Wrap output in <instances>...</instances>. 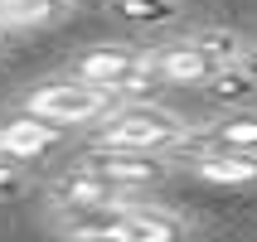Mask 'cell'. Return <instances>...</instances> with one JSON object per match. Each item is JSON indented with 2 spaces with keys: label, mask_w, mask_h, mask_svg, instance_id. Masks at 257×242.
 <instances>
[{
  "label": "cell",
  "mask_w": 257,
  "mask_h": 242,
  "mask_svg": "<svg viewBox=\"0 0 257 242\" xmlns=\"http://www.w3.org/2000/svg\"><path fill=\"white\" fill-rule=\"evenodd\" d=\"M0 34H5V25H0Z\"/></svg>",
  "instance_id": "cell-17"
},
{
  "label": "cell",
  "mask_w": 257,
  "mask_h": 242,
  "mask_svg": "<svg viewBox=\"0 0 257 242\" xmlns=\"http://www.w3.org/2000/svg\"><path fill=\"white\" fill-rule=\"evenodd\" d=\"M185 136L180 116H170L165 107H121V112H107L102 116V131H97V145L102 150H165Z\"/></svg>",
  "instance_id": "cell-2"
},
{
  "label": "cell",
  "mask_w": 257,
  "mask_h": 242,
  "mask_svg": "<svg viewBox=\"0 0 257 242\" xmlns=\"http://www.w3.org/2000/svg\"><path fill=\"white\" fill-rule=\"evenodd\" d=\"M238 63H243V68H247V73H252V78H257V44H247V49H243V58H238Z\"/></svg>",
  "instance_id": "cell-15"
},
{
  "label": "cell",
  "mask_w": 257,
  "mask_h": 242,
  "mask_svg": "<svg viewBox=\"0 0 257 242\" xmlns=\"http://www.w3.org/2000/svg\"><path fill=\"white\" fill-rule=\"evenodd\" d=\"M87 165H97L107 179H116V184L126 189V184H151V179H160V165L146 150H92V160Z\"/></svg>",
  "instance_id": "cell-9"
},
{
  "label": "cell",
  "mask_w": 257,
  "mask_h": 242,
  "mask_svg": "<svg viewBox=\"0 0 257 242\" xmlns=\"http://www.w3.org/2000/svg\"><path fill=\"white\" fill-rule=\"evenodd\" d=\"M209 92H214L218 102H243L257 92V78L243 68V63H223V68L209 73Z\"/></svg>",
  "instance_id": "cell-11"
},
{
  "label": "cell",
  "mask_w": 257,
  "mask_h": 242,
  "mask_svg": "<svg viewBox=\"0 0 257 242\" xmlns=\"http://www.w3.org/2000/svg\"><path fill=\"white\" fill-rule=\"evenodd\" d=\"M151 68H156L160 83H209V73H214L218 63L209 58V49H204L199 39H189V44H165V49H156V54H151Z\"/></svg>",
  "instance_id": "cell-6"
},
{
  "label": "cell",
  "mask_w": 257,
  "mask_h": 242,
  "mask_svg": "<svg viewBox=\"0 0 257 242\" xmlns=\"http://www.w3.org/2000/svg\"><path fill=\"white\" fill-rule=\"evenodd\" d=\"M199 44L209 49V58H214L218 68H223V63H238V58H243V49H247V44L238 39V34H228V29H204Z\"/></svg>",
  "instance_id": "cell-14"
},
{
  "label": "cell",
  "mask_w": 257,
  "mask_h": 242,
  "mask_svg": "<svg viewBox=\"0 0 257 242\" xmlns=\"http://www.w3.org/2000/svg\"><path fill=\"white\" fill-rule=\"evenodd\" d=\"M29 112L49 116V121H58V126H83V121H102V116L112 112V92L73 73L68 83L34 87V92H29Z\"/></svg>",
  "instance_id": "cell-3"
},
{
  "label": "cell",
  "mask_w": 257,
  "mask_h": 242,
  "mask_svg": "<svg viewBox=\"0 0 257 242\" xmlns=\"http://www.w3.org/2000/svg\"><path fill=\"white\" fill-rule=\"evenodd\" d=\"M78 78L107 87V92H146L151 83H160L156 68H151V54H136V49H121V44H102V49H87L78 63H73Z\"/></svg>",
  "instance_id": "cell-4"
},
{
  "label": "cell",
  "mask_w": 257,
  "mask_h": 242,
  "mask_svg": "<svg viewBox=\"0 0 257 242\" xmlns=\"http://www.w3.org/2000/svg\"><path fill=\"white\" fill-rule=\"evenodd\" d=\"M54 199L63 203V208L116 203V199H121V184H116V179H107L97 165H78V170H68V174H63V179L54 184Z\"/></svg>",
  "instance_id": "cell-7"
},
{
  "label": "cell",
  "mask_w": 257,
  "mask_h": 242,
  "mask_svg": "<svg viewBox=\"0 0 257 242\" xmlns=\"http://www.w3.org/2000/svg\"><path fill=\"white\" fill-rule=\"evenodd\" d=\"M58 232L68 237H121V242H160L180 237L185 223L156 208H136V203H87V208H68V218H58Z\"/></svg>",
  "instance_id": "cell-1"
},
{
  "label": "cell",
  "mask_w": 257,
  "mask_h": 242,
  "mask_svg": "<svg viewBox=\"0 0 257 242\" xmlns=\"http://www.w3.org/2000/svg\"><path fill=\"white\" fill-rule=\"evenodd\" d=\"M194 174L209 184H257V150H238V145H218L194 160Z\"/></svg>",
  "instance_id": "cell-8"
},
{
  "label": "cell",
  "mask_w": 257,
  "mask_h": 242,
  "mask_svg": "<svg viewBox=\"0 0 257 242\" xmlns=\"http://www.w3.org/2000/svg\"><path fill=\"white\" fill-rule=\"evenodd\" d=\"M214 141L218 145H238V150H257V116L243 112V116H223L214 126Z\"/></svg>",
  "instance_id": "cell-13"
},
{
  "label": "cell",
  "mask_w": 257,
  "mask_h": 242,
  "mask_svg": "<svg viewBox=\"0 0 257 242\" xmlns=\"http://www.w3.org/2000/svg\"><path fill=\"white\" fill-rule=\"evenodd\" d=\"M58 136H63L58 121H49L39 112H25V116H15V121L0 126V155L5 160H34L44 150H54Z\"/></svg>",
  "instance_id": "cell-5"
},
{
  "label": "cell",
  "mask_w": 257,
  "mask_h": 242,
  "mask_svg": "<svg viewBox=\"0 0 257 242\" xmlns=\"http://www.w3.org/2000/svg\"><path fill=\"white\" fill-rule=\"evenodd\" d=\"M107 10L121 15V20H131V25H165V20H175V0H107Z\"/></svg>",
  "instance_id": "cell-12"
},
{
  "label": "cell",
  "mask_w": 257,
  "mask_h": 242,
  "mask_svg": "<svg viewBox=\"0 0 257 242\" xmlns=\"http://www.w3.org/2000/svg\"><path fill=\"white\" fill-rule=\"evenodd\" d=\"M58 15H63V0H0V25L5 29L54 25Z\"/></svg>",
  "instance_id": "cell-10"
},
{
  "label": "cell",
  "mask_w": 257,
  "mask_h": 242,
  "mask_svg": "<svg viewBox=\"0 0 257 242\" xmlns=\"http://www.w3.org/2000/svg\"><path fill=\"white\" fill-rule=\"evenodd\" d=\"M5 184H15V165H0V189Z\"/></svg>",
  "instance_id": "cell-16"
}]
</instances>
